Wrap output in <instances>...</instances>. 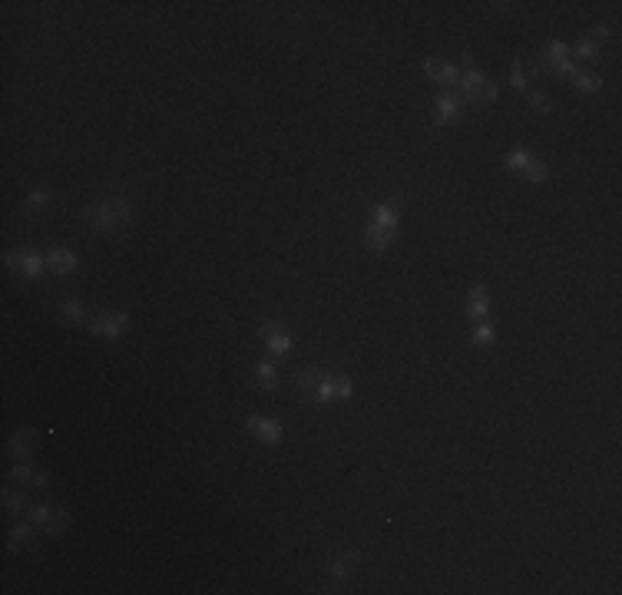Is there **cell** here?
I'll use <instances>...</instances> for the list:
<instances>
[{
    "label": "cell",
    "mask_w": 622,
    "mask_h": 595,
    "mask_svg": "<svg viewBox=\"0 0 622 595\" xmlns=\"http://www.w3.org/2000/svg\"><path fill=\"white\" fill-rule=\"evenodd\" d=\"M295 390L302 397V404L311 407H335L341 400L351 397V377L345 370H338L335 364H308V367H298L292 377Z\"/></svg>",
    "instance_id": "obj_1"
},
{
    "label": "cell",
    "mask_w": 622,
    "mask_h": 595,
    "mask_svg": "<svg viewBox=\"0 0 622 595\" xmlns=\"http://www.w3.org/2000/svg\"><path fill=\"white\" fill-rule=\"evenodd\" d=\"M83 218H86V225L96 235H110V232H116V228L129 225V218H133V202H129L126 195H103L83 208Z\"/></svg>",
    "instance_id": "obj_2"
},
{
    "label": "cell",
    "mask_w": 622,
    "mask_h": 595,
    "mask_svg": "<svg viewBox=\"0 0 622 595\" xmlns=\"http://www.w3.org/2000/svg\"><path fill=\"white\" fill-rule=\"evenodd\" d=\"M258 341L265 344L268 354H275V357H285L292 351V331L282 321H262L258 325Z\"/></svg>",
    "instance_id": "obj_3"
},
{
    "label": "cell",
    "mask_w": 622,
    "mask_h": 595,
    "mask_svg": "<svg viewBox=\"0 0 622 595\" xmlns=\"http://www.w3.org/2000/svg\"><path fill=\"white\" fill-rule=\"evenodd\" d=\"M30 519L37 526H44L46 536H60V532L70 526V516H66L63 506H46V503H37V506H30L27 509Z\"/></svg>",
    "instance_id": "obj_4"
},
{
    "label": "cell",
    "mask_w": 622,
    "mask_h": 595,
    "mask_svg": "<svg viewBox=\"0 0 622 595\" xmlns=\"http://www.w3.org/2000/svg\"><path fill=\"white\" fill-rule=\"evenodd\" d=\"M464 106H466V99H464V93L460 90L440 93L437 103H434V126H447V123H454Z\"/></svg>",
    "instance_id": "obj_5"
},
{
    "label": "cell",
    "mask_w": 622,
    "mask_h": 595,
    "mask_svg": "<svg viewBox=\"0 0 622 595\" xmlns=\"http://www.w3.org/2000/svg\"><path fill=\"white\" fill-rule=\"evenodd\" d=\"M126 327H129L126 311H96L90 321V331L100 334V337H119Z\"/></svg>",
    "instance_id": "obj_6"
},
{
    "label": "cell",
    "mask_w": 622,
    "mask_h": 595,
    "mask_svg": "<svg viewBox=\"0 0 622 595\" xmlns=\"http://www.w3.org/2000/svg\"><path fill=\"white\" fill-rule=\"evenodd\" d=\"M245 430L255 437L258 443H282L285 437V427L278 424V420H272V417H248L245 420Z\"/></svg>",
    "instance_id": "obj_7"
},
{
    "label": "cell",
    "mask_w": 622,
    "mask_h": 595,
    "mask_svg": "<svg viewBox=\"0 0 622 595\" xmlns=\"http://www.w3.org/2000/svg\"><path fill=\"white\" fill-rule=\"evenodd\" d=\"M4 262H7L10 268L24 271L27 278H40V275H44V268H46V258L40 252H7V255H4Z\"/></svg>",
    "instance_id": "obj_8"
},
{
    "label": "cell",
    "mask_w": 622,
    "mask_h": 595,
    "mask_svg": "<svg viewBox=\"0 0 622 595\" xmlns=\"http://www.w3.org/2000/svg\"><path fill=\"white\" fill-rule=\"evenodd\" d=\"M464 60H466V70L460 73V93H464V99L466 103H480V90H484V83H486V76L480 70H474V56L470 54H464Z\"/></svg>",
    "instance_id": "obj_9"
},
{
    "label": "cell",
    "mask_w": 622,
    "mask_h": 595,
    "mask_svg": "<svg viewBox=\"0 0 622 595\" xmlns=\"http://www.w3.org/2000/svg\"><path fill=\"white\" fill-rule=\"evenodd\" d=\"M34 450H37V430H30V427H20V430L7 440V457H14L17 463L30 460Z\"/></svg>",
    "instance_id": "obj_10"
},
{
    "label": "cell",
    "mask_w": 622,
    "mask_h": 595,
    "mask_svg": "<svg viewBox=\"0 0 622 595\" xmlns=\"http://www.w3.org/2000/svg\"><path fill=\"white\" fill-rule=\"evenodd\" d=\"M486 315H490V291H486V285H474L466 291V317L484 325Z\"/></svg>",
    "instance_id": "obj_11"
},
{
    "label": "cell",
    "mask_w": 622,
    "mask_h": 595,
    "mask_svg": "<svg viewBox=\"0 0 622 595\" xmlns=\"http://www.w3.org/2000/svg\"><path fill=\"white\" fill-rule=\"evenodd\" d=\"M424 73H427L430 80H437L440 86H457L460 83V70L444 63L440 56H427V60H424Z\"/></svg>",
    "instance_id": "obj_12"
},
{
    "label": "cell",
    "mask_w": 622,
    "mask_h": 595,
    "mask_svg": "<svg viewBox=\"0 0 622 595\" xmlns=\"http://www.w3.org/2000/svg\"><path fill=\"white\" fill-rule=\"evenodd\" d=\"M394 238H397V228L377 225V222H367L364 225V245L371 248V252H384V248H391Z\"/></svg>",
    "instance_id": "obj_13"
},
{
    "label": "cell",
    "mask_w": 622,
    "mask_h": 595,
    "mask_svg": "<svg viewBox=\"0 0 622 595\" xmlns=\"http://www.w3.org/2000/svg\"><path fill=\"white\" fill-rule=\"evenodd\" d=\"M397 218H401V195L387 198V202L374 205V212H371V222H377V225H387V228H397Z\"/></svg>",
    "instance_id": "obj_14"
},
{
    "label": "cell",
    "mask_w": 622,
    "mask_h": 595,
    "mask_svg": "<svg viewBox=\"0 0 622 595\" xmlns=\"http://www.w3.org/2000/svg\"><path fill=\"white\" fill-rule=\"evenodd\" d=\"M46 268L53 271V275H70V271L76 268V255L70 252V248H50V255H46Z\"/></svg>",
    "instance_id": "obj_15"
},
{
    "label": "cell",
    "mask_w": 622,
    "mask_h": 595,
    "mask_svg": "<svg viewBox=\"0 0 622 595\" xmlns=\"http://www.w3.org/2000/svg\"><path fill=\"white\" fill-rule=\"evenodd\" d=\"M357 562H361V552H341V556H335V559H331V566H328L331 579L345 582V579H348L351 572L357 569Z\"/></svg>",
    "instance_id": "obj_16"
},
{
    "label": "cell",
    "mask_w": 622,
    "mask_h": 595,
    "mask_svg": "<svg viewBox=\"0 0 622 595\" xmlns=\"http://www.w3.org/2000/svg\"><path fill=\"white\" fill-rule=\"evenodd\" d=\"M530 80H533V70H530V60H523V56H516L510 66V83L516 86L520 93L530 90Z\"/></svg>",
    "instance_id": "obj_17"
},
{
    "label": "cell",
    "mask_w": 622,
    "mask_h": 595,
    "mask_svg": "<svg viewBox=\"0 0 622 595\" xmlns=\"http://www.w3.org/2000/svg\"><path fill=\"white\" fill-rule=\"evenodd\" d=\"M252 377H255V387H262V390L278 387V370H275L268 361H258L255 367H252Z\"/></svg>",
    "instance_id": "obj_18"
},
{
    "label": "cell",
    "mask_w": 622,
    "mask_h": 595,
    "mask_svg": "<svg viewBox=\"0 0 622 595\" xmlns=\"http://www.w3.org/2000/svg\"><path fill=\"white\" fill-rule=\"evenodd\" d=\"M530 163H533V156L526 153V149H513V153L504 159V169H506V172H516V176H523Z\"/></svg>",
    "instance_id": "obj_19"
},
{
    "label": "cell",
    "mask_w": 622,
    "mask_h": 595,
    "mask_svg": "<svg viewBox=\"0 0 622 595\" xmlns=\"http://www.w3.org/2000/svg\"><path fill=\"white\" fill-rule=\"evenodd\" d=\"M573 83H576L579 93H596V90H603V76H596V73H583V70H579L576 76H573Z\"/></svg>",
    "instance_id": "obj_20"
},
{
    "label": "cell",
    "mask_w": 622,
    "mask_h": 595,
    "mask_svg": "<svg viewBox=\"0 0 622 595\" xmlns=\"http://www.w3.org/2000/svg\"><path fill=\"white\" fill-rule=\"evenodd\" d=\"M4 509L14 516H20L24 509H27V499H24V493L20 489H4Z\"/></svg>",
    "instance_id": "obj_21"
},
{
    "label": "cell",
    "mask_w": 622,
    "mask_h": 595,
    "mask_svg": "<svg viewBox=\"0 0 622 595\" xmlns=\"http://www.w3.org/2000/svg\"><path fill=\"white\" fill-rule=\"evenodd\" d=\"M60 311H63V315L70 317V321H76V325H80L83 317H86V311H83V305H80V301H76V298H70V295H63V298H60Z\"/></svg>",
    "instance_id": "obj_22"
},
{
    "label": "cell",
    "mask_w": 622,
    "mask_h": 595,
    "mask_svg": "<svg viewBox=\"0 0 622 595\" xmlns=\"http://www.w3.org/2000/svg\"><path fill=\"white\" fill-rule=\"evenodd\" d=\"M569 56H579V60H596L599 56V46L593 44V40H576V46H569Z\"/></svg>",
    "instance_id": "obj_23"
},
{
    "label": "cell",
    "mask_w": 622,
    "mask_h": 595,
    "mask_svg": "<svg viewBox=\"0 0 622 595\" xmlns=\"http://www.w3.org/2000/svg\"><path fill=\"white\" fill-rule=\"evenodd\" d=\"M523 179L526 182H546L549 179V166L543 163V159H533V163L526 166V172H523Z\"/></svg>",
    "instance_id": "obj_24"
},
{
    "label": "cell",
    "mask_w": 622,
    "mask_h": 595,
    "mask_svg": "<svg viewBox=\"0 0 622 595\" xmlns=\"http://www.w3.org/2000/svg\"><path fill=\"white\" fill-rule=\"evenodd\" d=\"M530 106L536 109V113H543V116H549V113L556 109V103H553L549 93H530Z\"/></svg>",
    "instance_id": "obj_25"
},
{
    "label": "cell",
    "mask_w": 622,
    "mask_h": 595,
    "mask_svg": "<svg viewBox=\"0 0 622 595\" xmlns=\"http://www.w3.org/2000/svg\"><path fill=\"white\" fill-rule=\"evenodd\" d=\"M470 341H474V344H480V347H486V344H494V341H496V331H494V327H490V325H486V321H484V325H476V327H474V334H470Z\"/></svg>",
    "instance_id": "obj_26"
},
{
    "label": "cell",
    "mask_w": 622,
    "mask_h": 595,
    "mask_svg": "<svg viewBox=\"0 0 622 595\" xmlns=\"http://www.w3.org/2000/svg\"><path fill=\"white\" fill-rule=\"evenodd\" d=\"M46 202H50V195H46L44 189H34L27 195V202H24V205H27V212H37V208H44Z\"/></svg>",
    "instance_id": "obj_27"
},
{
    "label": "cell",
    "mask_w": 622,
    "mask_h": 595,
    "mask_svg": "<svg viewBox=\"0 0 622 595\" xmlns=\"http://www.w3.org/2000/svg\"><path fill=\"white\" fill-rule=\"evenodd\" d=\"M34 477H37V473L30 467H24V463H17V467L10 469V479H14V483H34Z\"/></svg>",
    "instance_id": "obj_28"
},
{
    "label": "cell",
    "mask_w": 622,
    "mask_h": 595,
    "mask_svg": "<svg viewBox=\"0 0 622 595\" xmlns=\"http://www.w3.org/2000/svg\"><path fill=\"white\" fill-rule=\"evenodd\" d=\"M27 539H30L27 526H14V532H10V552H17V546H24Z\"/></svg>",
    "instance_id": "obj_29"
},
{
    "label": "cell",
    "mask_w": 622,
    "mask_h": 595,
    "mask_svg": "<svg viewBox=\"0 0 622 595\" xmlns=\"http://www.w3.org/2000/svg\"><path fill=\"white\" fill-rule=\"evenodd\" d=\"M496 99H500V86L494 80H486L484 90H480V103H496Z\"/></svg>",
    "instance_id": "obj_30"
},
{
    "label": "cell",
    "mask_w": 622,
    "mask_h": 595,
    "mask_svg": "<svg viewBox=\"0 0 622 595\" xmlns=\"http://www.w3.org/2000/svg\"><path fill=\"white\" fill-rule=\"evenodd\" d=\"M609 36H613V34H609V27H593L589 34H586V40H593L596 46H603L606 40H609Z\"/></svg>",
    "instance_id": "obj_31"
},
{
    "label": "cell",
    "mask_w": 622,
    "mask_h": 595,
    "mask_svg": "<svg viewBox=\"0 0 622 595\" xmlns=\"http://www.w3.org/2000/svg\"><path fill=\"white\" fill-rule=\"evenodd\" d=\"M46 483H50V477H46V473H37V477H34V487H46Z\"/></svg>",
    "instance_id": "obj_32"
}]
</instances>
